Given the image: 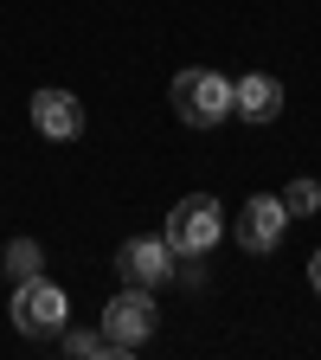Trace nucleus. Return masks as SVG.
<instances>
[{
  "mask_svg": "<svg viewBox=\"0 0 321 360\" xmlns=\"http://www.w3.org/2000/svg\"><path fill=\"white\" fill-rule=\"evenodd\" d=\"M7 277H13V283L39 277V245H32V238H13V251H7Z\"/></svg>",
  "mask_w": 321,
  "mask_h": 360,
  "instance_id": "obj_10",
  "label": "nucleus"
},
{
  "mask_svg": "<svg viewBox=\"0 0 321 360\" xmlns=\"http://www.w3.org/2000/svg\"><path fill=\"white\" fill-rule=\"evenodd\" d=\"M155 322H161V309H155V290H135L122 283V296L103 302V341L116 360H129L142 341H155Z\"/></svg>",
  "mask_w": 321,
  "mask_h": 360,
  "instance_id": "obj_2",
  "label": "nucleus"
},
{
  "mask_svg": "<svg viewBox=\"0 0 321 360\" xmlns=\"http://www.w3.org/2000/svg\"><path fill=\"white\" fill-rule=\"evenodd\" d=\"M283 225H289V212H283V200H270V193H251L244 200V212H238V225H232V232H238V245L244 251H277V238H283Z\"/></svg>",
  "mask_w": 321,
  "mask_h": 360,
  "instance_id": "obj_6",
  "label": "nucleus"
},
{
  "mask_svg": "<svg viewBox=\"0 0 321 360\" xmlns=\"http://www.w3.org/2000/svg\"><path fill=\"white\" fill-rule=\"evenodd\" d=\"M308 283H315V296H321V251L308 257Z\"/></svg>",
  "mask_w": 321,
  "mask_h": 360,
  "instance_id": "obj_12",
  "label": "nucleus"
},
{
  "mask_svg": "<svg viewBox=\"0 0 321 360\" xmlns=\"http://www.w3.org/2000/svg\"><path fill=\"white\" fill-rule=\"evenodd\" d=\"M167 245H173V257H206L218 238H225V212H218V200L212 193H187L173 212H167V232H161Z\"/></svg>",
  "mask_w": 321,
  "mask_h": 360,
  "instance_id": "obj_4",
  "label": "nucleus"
},
{
  "mask_svg": "<svg viewBox=\"0 0 321 360\" xmlns=\"http://www.w3.org/2000/svg\"><path fill=\"white\" fill-rule=\"evenodd\" d=\"M7 315H13V328L26 341H58L65 322H71V302H65V290L52 277H26V283H13V309Z\"/></svg>",
  "mask_w": 321,
  "mask_h": 360,
  "instance_id": "obj_1",
  "label": "nucleus"
},
{
  "mask_svg": "<svg viewBox=\"0 0 321 360\" xmlns=\"http://www.w3.org/2000/svg\"><path fill=\"white\" fill-rule=\"evenodd\" d=\"M58 347H65V354H77V360H90V354H110V341H103V335H58Z\"/></svg>",
  "mask_w": 321,
  "mask_h": 360,
  "instance_id": "obj_11",
  "label": "nucleus"
},
{
  "mask_svg": "<svg viewBox=\"0 0 321 360\" xmlns=\"http://www.w3.org/2000/svg\"><path fill=\"white\" fill-rule=\"evenodd\" d=\"M173 116L187 129H218L232 116V77L225 71H180L173 77Z\"/></svg>",
  "mask_w": 321,
  "mask_h": 360,
  "instance_id": "obj_3",
  "label": "nucleus"
},
{
  "mask_svg": "<svg viewBox=\"0 0 321 360\" xmlns=\"http://www.w3.org/2000/svg\"><path fill=\"white\" fill-rule=\"evenodd\" d=\"M116 277L135 283V290H161L173 277V245L167 238H129L116 251Z\"/></svg>",
  "mask_w": 321,
  "mask_h": 360,
  "instance_id": "obj_5",
  "label": "nucleus"
},
{
  "mask_svg": "<svg viewBox=\"0 0 321 360\" xmlns=\"http://www.w3.org/2000/svg\"><path fill=\"white\" fill-rule=\"evenodd\" d=\"M32 129L45 135V142H77L84 135V103L71 97V90H39L32 97Z\"/></svg>",
  "mask_w": 321,
  "mask_h": 360,
  "instance_id": "obj_7",
  "label": "nucleus"
},
{
  "mask_svg": "<svg viewBox=\"0 0 321 360\" xmlns=\"http://www.w3.org/2000/svg\"><path fill=\"white\" fill-rule=\"evenodd\" d=\"M277 200H283V212H289V219H308V212L321 206V187H315L308 174H302V180H289V187H283Z\"/></svg>",
  "mask_w": 321,
  "mask_h": 360,
  "instance_id": "obj_9",
  "label": "nucleus"
},
{
  "mask_svg": "<svg viewBox=\"0 0 321 360\" xmlns=\"http://www.w3.org/2000/svg\"><path fill=\"white\" fill-rule=\"evenodd\" d=\"M232 116H244V122H277L283 116V84L270 77V71H244L232 84Z\"/></svg>",
  "mask_w": 321,
  "mask_h": 360,
  "instance_id": "obj_8",
  "label": "nucleus"
}]
</instances>
